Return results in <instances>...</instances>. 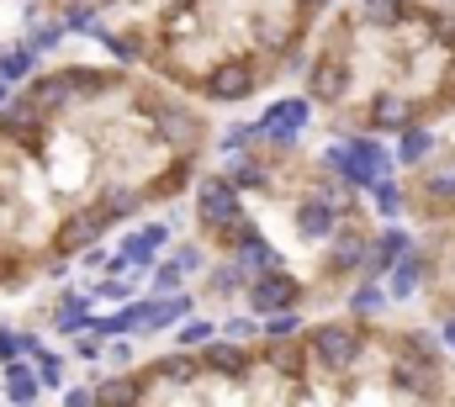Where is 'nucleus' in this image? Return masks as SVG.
Listing matches in <instances>:
<instances>
[{
  "mask_svg": "<svg viewBox=\"0 0 455 407\" xmlns=\"http://www.w3.org/2000/svg\"><path fill=\"white\" fill-rule=\"evenodd\" d=\"M360 349H365V339H360L355 328H344V323H323V328H313V355H318L329 371H349V365L360 360Z\"/></svg>",
  "mask_w": 455,
  "mask_h": 407,
  "instance_id": "f257e3e1",
  "label": "nucleus"
},
{
  "mask_svg": "<svg viewBox=\"0 0 455 407\" xmlns=\"http://www.w3.org/2000/svg\"><path fill=\"white\" fill-rule=\"evenodd\" d=\"M196 206H202V217L212 222V227H233V222H243V206H238V186L218 175V180H202V191H196Z\"/></svg>",
  "mask_w": 455,
  "mask_h": 407,
  "instance_id": "f03ea898",
  "label": "nucleus"
},
{
  "mask_svg": "<svg viewBox=\"0 0 455 407\" xmlns=\"http://www.w3.org/2000/svg\"><path fill=\"white\" fill-rule=\"evenodd\" d=\"M107 222H112V217H107L101 206H91V211H75V217L59 227V238H53V243H59V254H80V249H91V243L107 233Z\"/></svg>",
  "mask_w": 455,
  "mask_h": 407,
  "instance_id": "7ed1b4c3",
  "label": "nucleus"
},
{
  "mask_svg": "<svg viewBox=\"0 0 455 407\" xmlns=\"http://www.w3.org/2000/svg\"><path fill=\"white\" fill-rule=\"evenodd\" d=\"M297 281L291 275H281V270H270V275H259L254 286H249V307L254 312H286V307L297 302Z\"/></svg>",
  "mask_w": 455,
  "mask_h": 407,
  "instance_id": "20e7f679",
  "label": "nucleus"
},
{
  "mask_svg": "<svg viewBox=\"0 0 455 407\" xmlns=\"http://www.w3.org/2000/svg\"><path fill=\"white\" fill-rule=\"evenodd\" d=\"M334 222H339V206L329 202V196H307V202L297 206V227H302L307 238H329Z\"/></svg>",
  "mask_w": 455,
  "mask_h": 407,
  "instance_id": "39448f33",
  "label": "nucleus"
},
{
  "mask_svg": "<svg viewBox=\"0 0 455 407\" xmlns=\"http://www.w3.org/2000/svg\"><path fill=\"white\" fill-rule=\"evenodd\" d=\"M143 403V381L138 376H107L96 387V407H138Z\"/></svg>",
  "mask_w": 455,
  "mask_h": 407,
  "instance_id": "423d86ee",
  "label": "nucleus"
},
{
  "mask_svg": "<svg viewBox=\"0 0 455 407\" xmlns=\"http://www.w3.org/2000/svg\"><path fill=\"white\" fill-rule=\"evenodd\" d=\"M392 376H397V387H408V392H435V371H429V360L413 349V355H403L397 365H392Z\"/></svg>",
  "mask_w": 455,
  "mask_h": 407,
  "instance_id": "0eeeda50",
  "label": "nucleus"
},
{
  "mask_svg": "<svg viewBox=\"0 0 455 407\" xmlns=\"http://www.w3.org/2000/svg\"><path fill=\"white\" fill-rule=\"evenodd\" d=\"M37 387H43V376H37V371H32V365H21V360H11V365H5V397H11V403H32V397H37Z\"/></svg>",
  "mask_w": 455,
  "mask_h": 407,
  "instance_id": "6e6552de",
  "label": "nucleus"
},
{
  "mask_svg": "<svg viewBox=\"0 0 455 407\" xmlns=\"http://www.w3.org/2000/svg\"><path fill=\"white\" fill-rule=\"evenodd\" d=\"M186 312H191V297H170V302H159V307H148V312H143V328H138V333H159V328L180 323Z\"/></svg>",
  "mask_w": 455,
  "mask_h": 407,
  "instance_id": "1a4fd4ad",
  "label": "nucleus"
},
{
  "mask_svg": "<svg viewBox=\"0 0 455 407\" xmlns=\"http://www.w3.org/2000/svg\"><path fill=\"white\" fill-rule=\"evenodd\" d=\"M202 365H207V371H223V376H243V365H249V360H243V349L228 339V344H207Z\"/></svg>",
  "mask_w": 455,
  "mask_h": 407,
  "instance_id": "9d476101",
  "label": "nucleus"
},
{
  "mask_svg": "<svg viewBox=\"0 0 455 407\" xmlns=\"http://www.w3.org/2000/svg\"><path fill=\"white\" fill-rule=\"evenodd\" d=\"M249 69L243 64H228V69H218L212 75V96H223V101H238V96H249Z\"/></svg>",
  "mask_w": 455,
  "mask_h": 407,
  "instance_id": "9b49d317",
  "label": "nucleus"
},
{
  "mask_svg": "<svg viewBox=\"0 0 455 407\" xmlns=\"http://www.w3.org/2000/svg\"><path fill=\"white\" fill-rule=\"evenodd\" d=\"M37 116H43V106L32 101V96H21V101H5V111H0L5 132H32V127H37Z\"/></svg>",
  "mask_w": 455,
  "mask_h": 407,
  "instance_id": "f8f14e48",
  "label": "nucleus"
},
{
  "mask_svg": "<svg viewBox=\"0 0 455 407\" xmlns=\"http://www.w3.org/2000/svg\"><path fill=\"white\" fill-rule=\"evenodd\" d=\"M408 101H397V96H376L371 101V127H408Z\"/></svg>",
  "mask_w": 455,
  "mask_h": 407,
  "instance_id": "ddd939ff",
  "label": "nucleus"
},
{
  "mask_svg": "<svg viewBox=\"0 0 455 407\" xmlns=\"http://www.w3.org/2000/svg\"><path fill=\"white\" fill-rule=\"evenodd\" d=\"M344 96V69L329 59V64H318V75H313V101H339Z\"/></svg>",
  "mask_w": 455,
  "mask_h": 407,
  "instance_id": "4468645a",
  "label": "nucleus"
},
{
  "mask_svg": "<svg viewBox=\"0 0 455 407\" xmlns=\"http://www.w3.org/2000/svg\"><path fill=\"white\" fill-rule=\"evenodd\" d=\"M75 96V80H64V75H43L37 85H32V101L37 106H64Z\"/></svg>",
  "mask_w": 455,
  "mask_h": 407,
  "instance_id": "2eb2a0df",
  "label": "nucleus"
},
{
  "mask_svg": "<svg viewBox=\"0 0 455 407\" xmlns=\"http://www.w3.org/2000/svg\"><path fill=\"white\" fill-rule=\"evenodd\" d=\"M429 154H435V138H429L424 127H408L403 143H397V164H419V159H429Z\"/></svg>",
  "mask_w": 455,
  "mask_h": 407,
  "instance_id": "dca6fc26",
  "label": "nucleus"
},
{
  "mask_svg": "<svg viewBox=\"0 0 455 407\" xmlns=\"http://www.w3.org/2000/svg\"><path fill=\"white\" fill-rule=\"evenodd\" d=\"M228 180L243 186V191H265V186H270V175H265L254 159H233V164H228Z\"/></svg>",
  "mask_w": 455,
  "mask_h": 407,
  "instance_id": "f3484780",
  "label": "nucleus"
},
{
  "mask_svg": "<svg viewBox=\"0 0 455 407\" xmlns=\"http://www.w3.org/2000/svg\"><path fill=\"white\" fill-rule=\"evenodd\" d=\"M259 122H270V127H291V132H297V127L307 122V101H275Z\"/></svg>",
  "mask_w": 455,
  "mask_h": 407,
  "instance_id": "a211bd4d",
  "label": "nucleus"
},
{
  "mask_svg": "<svg viewBox=\"0 0 455 407\" xmlns=\"http://www.w3.org/2000/svg\"><path fill=\"white\" fill-rule=\"evenodd\" d=\"M360 16H365V21H376V27H392V21H403V16H408V5H403V0H365V5H360Z\"/></svg>",
  "mask_w": 455,
  "mask_h": 407,
  "instance_id": "6ab92c4d",
  "label": "nucleus"
},
{
  "mask_svg": "<svg viewBox=\"0 0 455 407\" xmlns=\"http://www.w3.org/2000/svg\"><path fill=\"white\" fill-rule=\"evenodd\" d=\"M397 259H408V238H403V233H387V238L376 243L371 265H376V270H387V265H397Z\"/></svg>",
  "mask_w": 455,
  "mask_h": 407,
  "instance_id": "aec40b11",
  "label": "nucleus"
},
{
  "mask_svg": "<svg viewBox=\"0 0 455 407\" xmlns=\"http://www.w3.org/2000/svg\"><path fill=\"white\" fill-rule=\"evenodd\" d=\"M413 286H419V259L408 254L392 265V297H413Z\"/></svg>",
  "mask_w": 455,
  "mask_h": 407,
  "instance_id": "412c9836",
  "label": "nucleus"
},
{
  "mask_svg": "<svg viewBox=\"0 0 455 407\" xmlns=\"http://www.w3.org/2000/svg\"><path fill=\"white\" fill-rule=\"evenodd\" d=\"M27 69H32V53H27V48H11V53H0V80H11V85H16Z\"/></svg>",
  "mask_w": 455,
  "mask_h": 407,
  "instance_id": "4be33fe9",
  "label": "nucleus"
},
{
  "mask_svg": "<svg viewBox=\"0 0 455 407\" xmlns=\"http://www.w3.org/2000/svg\"><path fill=\"white\" fill-rule=\"evenodd\" d=\"M297 333V317L291 312H270V328H265V344H286Z\"/></svg>",
  "mask_w": 455,
  "mask_h": 407,
  "instance_id": "5701e85b",
  "label": "nucleus"
},
{
  "mask_svg": "<svg viewBox=\"0 0 455 407\" xmlns=\"http://www.w3.org/2000/svg\"><path fill=\"white\" fill-rule=\"evenodd\" d=\"M212 333H218L212 323H202V317H191V323H180V333H175V339H180V349H186V344H207Z\"/></svg>",
  "mask_w": 455,
  "mask_h": 407,
  "instance_id": "b1692460",
  "label": "nucleus"
},
{
  "mask_svg": "<svg viewBox=\"0 0 455 407\" xmlns=\"http://www.w3.org/2000/svg\"><path fill=\"white\" fill-rule=\"evenodd\" d=\"M37 376H43V387H64V360L37 355Z\"/></svg>",
  "mask_w": 455,
  "mask_h": 407,
  "instance_id": "393cba45",
  "label": "nucleus"
},
{
  "mask_svg": "<svg viewBox=\"0 0 455 407\" xmlns=\"http://www.w3.org/2000/svg\"><path fill=\"white\" fill-rule=\"evenodd\" d=\"M238 281H243V259H238V265H218V270H212V286H218L223 297L238 286Z\"/></svg>",
  "mask_w": 455,
  "mask_h": 407,
  "instance_id": "a878e982",
  "label": "nucleus"
},
{
  "mask_svg": "<svg viewBox=\"0 0 455 407\" xmlns=\"http://www.w3.org/2000/svg\"><path fill=\"white\" fill-rule=\"evenodd\" d=\"M360 259H365V243H360V238H339V254H334V265H360Z\"/></svg>",
  "mask_w": 455,
  "mask_h": 407,
  "instance_id": "bb28decb",
  "label": "nucleus"
},
{
  "mask_svg": "<svg viewBox=\"0 0 455 407\" xmlns=\"http://www.w3.org/2000/svg\"><path fill=\"white\" fill-rule=\"evenodd\" d=\"M376 202H381V211H403V191H397L392 180H381V186H376Z\"/></svg>",
  "mask_w": 455,
  "mask_h": 407,
  "instance_id": "cd10ccee",
  "label": "nucleus"
},
{
  "mask_svg": "<svg viewBox=\"0 0 455 407\" xmlns=\"http://www.w3.org/2000/svg\"><path fill=\"white\" fill-rule=\"evenodd\" d=\"M132 206H138V196H132V191H112V196H107V217H127Z\"/></svg>",
  "mask_w": 455,
  "mask_h": 407,
  "instance_id": "c85d7f7f",
  "label": "nucleus"
},
{
  "mask_svg": "<svg viewBox=\"0 0 455 407\" xmlns=\"http://www.w3.org/2000/svg\"><path fill=\"white\" fill-rule=\"evenodd\" d=\"M180 281H186V265H164V270L154 275V286H159V291H175Z\"/></svg>",
  "mask_w": 455,
  "mask_h": 407,
  "instance_id": "c756f323",
  "label": "nucleus"
},
{
  "mask_svg": "<svg viewBox=\"0 0 455 407\" xmlns=\"http://www.w3.org/2000/svg\"><path fill=\"white\" fill-rule=\"evenodd\" d=\"M424 186H429L435 196H440V191H455V164H451V170H429V180H424Z\"/></svg>",
  "mask_w": 455,
  "mask_h": 407,
  "instance_id": "7c9ffc66",
  "label": "nucleus"
},
{
  "mask_svg": "<svg viewBox=\"0 0 455 407\" xmlns=\"http://www.w3.org/2000/svg\"><path fill=\"white\" fill-rule=\"evenodd\" d=\"M349 307H360V312H376V307H381V291H376V286H360V291L349 297Z\"/></svg>",
  "mask_w": 455,
  "mask_h": 407,
  "instance_id": "2f4dec72",
  "label": "nucleus"
},
{
  "mask_svg": "<svg viewBox=\"0 0 455 407\" xmlns=\"http://www.w3.org/2000/svg\"><path fill=\"white\" fill-rule=\"evenodd\" d=\"M270 360H275V371H286V376H291V371L302 365V360H297V355H291L286 344H275V349H270Z\"/></svg>",
  "mask_w": 455,
  "mask_h": 407,
  "instance_id": "473e14b6",
  "label": "nucleus"
},
{
  "mask_svg": "<svg viewBox=\"0 0 455 407\" xmlns=\"http://www.w3.org/2000/svg\"><path fill=\"white\" fill-rule=\"evenodd\" d=\"M59 37H64V21H59V27H37V37H32V48H53Z\"/></svg>",
  "mask_w": 455,
  "mask_h": 407,
  "instance_id": "72a5a7b5",
  "label": "nucleus"
},
{
  "mask_svg": "<svg viewBox=\"0 0 455 407\" xmlns=\"http://www.w3.org/2000/svg\"><path fill=\"white\" fill-rule=\"evenodd\" d=\"M159 376H170V381H186V376H191V360H164V365H159Z\"/></svg>",
  "mask_w": 455,
  "mask_h": 407,
  "instance_id": "f704fd0d",
  "label": "nucleus"
},
{
  "mask_svg": "<svg viewBox=\"0 0 455 407\" xmlns=\"http://www.w3.org/2000/svg\"><path fill=\"white\" fill-rule=\"evenodd\" d=\"M175 265H186V270H202V254H196V249H191V243H186V249H180V254H175Z\"/></svg>",
  "mask_w": 455,
  "mask_h": 407,
  "instance_id": "c9c22d12",
  "label": "nucleus"
},
{
  "mask_svg": "<svg viewBox=\"0 0 455 407\" xmlns=\"http://www.w3.org/2000/svg\"><path fill=\"white\" fill-rule=\"evenodd\" d=\"M223 333H228V339H243V333H254V323H249V317H233Z\"/></svg>",
  "mask_w": 455,
  "mask_h": 407,
  "instance_id": "e433bc0d",
  "label": "nucleus"
},
{
  "mask_svg": "<svg viewBox=\"0 0 455 407\" xmlns=\"http://www.w3.org/2000/svg\"><path fill=\"white\" fill-rule=\"evenodd\" d=\"M445 344H451V349H455V317H451V323H445Z\"/></svg>",
  "mask_w": 455,
  "mask_h": 407,
  "instance_id": "4c0bfd02",
  "label": "nucleus"
},
{
  "mask_svg": "<svg viewBox=\"0 0 455 407\" xmlns=\"http://www.w3.org/2000/svg\"><path fill=\"white\" fill-rule=\"evenodd\" d=\"M5 91H11V80H0V106H5Z\"/></svg>",
  "mask_w": 455,
  "mask_h": 407,
  "instance_id": "58836bf2",
  "label": "nucleus"
}]
</instances>
